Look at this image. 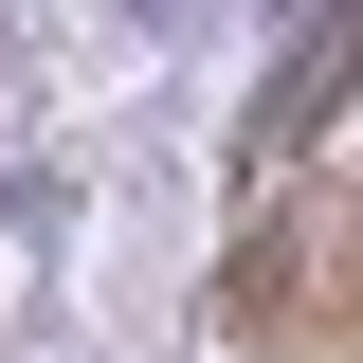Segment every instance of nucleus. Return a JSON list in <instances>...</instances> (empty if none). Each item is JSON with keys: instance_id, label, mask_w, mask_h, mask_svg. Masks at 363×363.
I'll return each mask as SVG.
<instances>
[{"instance_id": "obj_1", "label": "nucleus", "mask_w": 363, "mask_h": 363, "mask_svg": "<svg viewBox=\"0 0 363 363\" xmlns=\"http://www.w3.org/2000/svg\"><path fill=\"white\" fill-rule=\"evenodd\" d=\"M128 18H145V37H200V18H218V0H128Z\"/></svg>"}]
</instances>
